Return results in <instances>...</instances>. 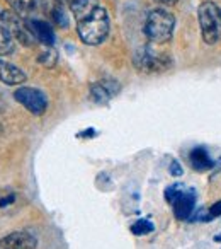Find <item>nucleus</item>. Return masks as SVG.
<instances>
[{
    "instance_id": "nucleus-10",
    "label": "nucleus",
    "mask_w": 221,
    "mask_h": 249,
    "mask_svg": "<svg viewBox=\"0 0 221 249\" xmlns=\"http://www.w3.org/2000/svg\"><path fill=\"white\" fill-rule=\"evenodd\" d=\"M194 207H196L194 191H184L174 203V215H175L177 220H189L194 215Z\"/></svg>"
},
{
    "instance_id": "nucleus-18",
    "label": "nucleus",
    "mask_w": 221,
    "mask_h": 249,
    "mask_svg": "<svg viewBox=\"0 0 221 249\" xmlns=\"http://www.w3.org/2000/svg\"><path fill=\"white\" fill-rule=\"evenodd\" d=\"M56 2L66 5V7H70V11L73 12V16L80 14V12L85 11V9L89 7L90 4H92L90 0H56Z\"/></svg>"
},
{
    "instance_id": "nucleus-11",
    "label": "nucleus",
    "mask_w": 221,
    "mask_h": 249,
    "mask_svg": "<svg viewBox=\"0 0 221 249\" xmlns=\"http://www.w3.org/2000/svg\"><path fill=\"white\" fill-rule=\"evenodd\" d=\"M26 80H28V75L17 65L0 58V82L7 86H19V84H24Z\"/></svg>"
},
{
    "instance_id": "nucleus-1",
    "label": "nucleus",
    "mask_w": 221,
    "mask_h": 249,
    "mask_svg": "<svg viewBox=\"0 0 221 249\" xmlns=\"http://www.w3.org/2000/svg\"><path fill=\"white\" fill-rule=\"evenodd\" d=\"M77 33L80 39L89 46L102 45L110 31V21L107 11L99 4H90L85 11L75 16Z\"/></svg>"
},
{
    "instance_id": "nucleus-4",
    "label": "nucleus",
    "mask_w": 221,
    "mask_h": 249,
    "mask_svg": "<svg viewBox=\"0 0 221 249\" xmlns=\"http://www.w3.org/2000/svg\"><path fill=\"white\" fill-rule=\"evenodd\" d=\"M133 65L142 73H160L172 67V58L167 53L158 52L157 48H153V45L150 43V45L142 46L135 53Z\"/></svg>"
},
{
    "instance_id": "nucleus-9",
    "label": "nucleus",
    "mask_w": 221,
    "mask_h": 249,
    "mask_svg": "<svg viewBox=\"0 0 221 249\" xmlns=\"http://www.w3.org/2000/svg\"><path fill=\"white\" fill-rule=\"evenodd\" d=\"M28 21V26L31 29V33L34 35L36 41L43 43L46 46H53L55 45V31L51 29V26L48 24L46 21L43 19H36V18H31V19H26Z\"/></svg>"
},
{
    "instance_id": "nucleus-17",
    "label": "nucleus",
    "mask_w": 221,
    "mask_h": 249,
    "mask_svg": "<svg viewBox=\"0 0 221 249\" xmlns=\"http://www.w3.org/2000/svg\"><path fill=\"white\" fill-rule=\"evenodd\" d=\"M14 38L11 35H7L5 31L0 29V55H11L16 48Z\"/></svg>"
},
{
    "instance_id": "nucleus-15",
    "label": "nucleus",
    "mask_w": 221,
    "mask_h": 249,
    "mask_svg": "<svg viewBox=\"0 0 221 249\" xmlns=\"http://www.w3.org/2000/svg\"><path fill=\"white\" fill-rule=\"evenodd\" d=\"M153 231H155V225H153L148 218H140V220H136L135 224L131 225V232L135 235H146Z\"/></svg>"
},
{
    "instance_id": "nucleus-22",
    "label": "nucleus",
    "mask_w": 221,
    "mask_h": 249,
    "mask_svg": "<svg viewBox=\"0 0 221 249\" xmlns=\"http://www.w3.org/2000/svg\"><path fill=\"white\" fill-rule=\"evenodd\" d=\"M209 215H211V218L220 217V215H221V200L216 201V203H214L213 207L209 208Z\"/></svg>"
},
{
    "instance_id": "nucleus-16",
    "label": "nucleus",
    "mask_w": 221,
    "mask_h": 249,
    "mask_svg": "<svg viewBox=\"0 0 221 249\" xmlns=\"http://www.w3.org/2000/svg\"><path fill=\"white\" fill-rule=\"evenodd\" d=\"M38 62L41 63V65L48 67V69H53V67L56 65V62H58V53H56L51 46H48V50H45V52L38 56Z\"/></svg>"
},
{
    "instance_id": "nucleus-24",
    "label": "nucleus",
    "mask_w": 221,
    "mask_h": 249,
    "mask_svg": "<svg viewBox=\"0 0 221 249\" xmlns=\"http://www.w3.org/2000/svg\"><path fill=\"white\" fill-rule=\"evenodd\" d=\"M214 241H221V235H216V237H214Z\"/></svg>"
},
{
    "instance_id": "nucleus-25",
    "label": "nucleus",
    "mask_w": 221,
    "mask_h": 249,
    "mask_svg": "<svg viewBox=\"0 0 221 249\" xmlns=\"http://www.w3.org/2000/svg\"><path fill=\"white\" fill-rule=\"evenodd\" d=\"M0 132H2V124H0Z\"/></svg>"
},
{
    "instance_id": "nucleus-7",
    "label": "nucleus",
    "mask_w": 221,
    "mask_h": 249,
    "mask_svg": "<svg viewBox=\"0 0 221 249\" xmlns=\"http://www.w3.org/2000/svg\"><path fill=\"white\" fill-rule=\"evenodd\" d=\"M38 239L28 231H16L0 239V249H36Z\"/></svg>"
},
{
    "instance_id": "nucleus-13",
    "label": "nucleus",
    "mask_w": 221,
    "mask_h": 249,
    "mask_svg": "<svg viewBox=\"0 0 221 249\" xmlns=\"http://www.w3.org/2000/svg\"><path fill=\"white\" fill-rule=\"evenodd\" d=\"M45 0H7V4L11 5V9L19 14L21 18H29L34 16L36 11L43 5Z\"/></svg>"
},
{
    "instance_id": "nucleus-19",
    "label": "nucleus",
    "mask_w": 221,
    "mask_h": 249,
    "mask_svg": "<svg viewBox=\"0 0 221 249\" xmlns=\"http://www.w3.org/2000/svg\"><path fill=\"white\" fill-rule=\"evenodd\" d=\"M16 198H17V195H16L14 191H11V190L0 191V210H5V208H9L11 205H14Z\"/></svg>"
},
{
    "instance_id": "nucleus-21",
    "label": "nucleus",
    "mask_w": 221,
    "mask_h": 249,
    "mask_svg": "<svg viewBox=\"0 0 221 249\" xmlns=\"http://www.w3.org/2000/svg\"><path fill=\"white\" fill-rule=\"evenodd\" d=\"M182 167H180V164L177 162V160H172V166H170V174L172 176H175V178H179V176H182Z\"/></svg>"
},
{
    "instance_id": "nucleus-6",
    "label": "nucleus",
    "mask_w": 221,
    "mask_h": 249,
    "mask_svg": "<svg viewBox=\"0 0 221 249\" xmlns=\"http://www.w3.org/2000/svg\"><path fill=\"white\" fill-rule=\"evenodd\" d=\"M14 99L19 104H22L34 116H41L48 109V97H46V94L43 90L36 89V87H28V86L17 87L14 92Z\"/></svg>"
},
{
    "instance_id": "nucleus-8",
    "label": "nucleus",
    "mask_w": 221,
    "mask_h": 249,
    "mask_svg": "<svg viewBox=\"0 0 221 249\" xmlns=\"http://www.w3.org/2000/svg\"><path fill=\"white\" fill-rule=\"evenodd\" d=\"M118 92H119V84L110 79L99 80V82H94L90 86V97L99 104L107 103L110 97H114Z\"/></svg>"
},
{
    "instance_id": "nucleus-23",
    "label": "nucleus",
    "mask_w": 221,
    "mask_h": 249,
    "mask_svg": "<svg viewBox=\"0 0 221 249\" xmlns=\"http://www.w3.org/2000/svg\"><path fill=\"white\" fill-rule=\"evenodd\" d=\"M155 2H158V4H165V5H174V4H177L179 0H155Z\"/></svg>"
},
{
    "instance_id": "nucleus-14",
    "label": "nucleus",
    "mask_w": 221,
    "mask_h": 249,
    "mask_svg": "<svg viewBox=\"0 0 221 249\" xmlns=\"http://www.w3.org/2000/svg\"><path fill=\"white\" fill-rule=\"evenodd\" d=\"M51 16L60 28H66V26H68V16H66L65 5L56 2V0H55V5H53V9H51Z\"/></svg>"
},
{
    "instance_id": "nucleus-3",
    "label": "nucleus",
    "mask_w": 221,
    "mask_h": 249,
    "mask_svg": "<svg viewBox=\"0 0 221 249\" xmlns=\"http://www.w3.org/2000/svg\"><path fill=\"white\" fill-rule=\"evenodd\" d=\"M199 26L201 35L206 45L213 46L221 41V7L213 0L201 2L199 11Z\"/></svg>"
},
{
    "instance_id": "nucleus-5",
    "label": "nucleus",
    "mask_w": 221,
    "mask_h": 249,
    "mask_svg": "<svg viewBox=\"0 0 221 249\" xmlns=\"http://www.w3.org/2000/svg\"><path fill=\"white\" fill-rule=\"evenodd\" d=\"M0 29L11 35L14 41L21 43L22 46H32L38 43L29 29L28 21L19 14H16L12 9L0 7Z\"/></svg>"
},
{
    "instance_id": "nucleus-20",
    "label": "nucleus",
    "mask_w": 221,
    "mask_h": 249,
    "mask_svg": "<svg viewBox=\"0 0 221 249\" xmlns=\"http://www.w3.org/2000/svg\"><path fill=\"white\" fill-rule=\"evenodd\" d=\"M184 191H182V186H179V184H174V186H169L165 190V200L169 201V203H175V200L177 198L182 195Z\"/></svg>"
},
{
    "instance_id": "nucleus-12",
    "label": "nucleus",
    "mask_w": 221,
    "mask_h": 249,
    "mask_svg": "<svg viewBox=\"0 0 221 249\" xmlns=\"http://www.w3.org/2000/svg\"><path fill=\"white\" fill-rule=\"evenodd\" d=\"M189 160H190V166H192V169L199 171V173H204V171H209L211 167L214 166L213 159L209 157L207 150H206V149H203V147H196V149L190 150Z\"/></svg>"
},
{
    "instance_id": "nucleus-2",
    "label": "nucleus",
    "mask_w": 221,
    "mask_h": 249,
    "mask_svg": "<svg viewBox=\"0 0 221 249\" xmlns=\"http://www.w3.org/2000/svg\"><path fill=\"white\" fill-rule=\"evenodd\" d=\"M175 28V18L167 9H153L148 12L143 24V33L152 45H162L170 41Z\"/></svg>"
}]
</instances>
